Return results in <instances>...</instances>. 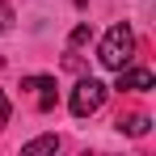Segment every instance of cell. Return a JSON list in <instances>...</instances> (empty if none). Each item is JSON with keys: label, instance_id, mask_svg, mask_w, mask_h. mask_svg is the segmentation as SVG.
I'll return each instance as SVG.
<instances>
[{"label": "cell", "instance_id": "obj_2", "mask_svg": "<svg viewBox=\"0 0 156 156\" xmlns=\"http://www.w3.org/2000/svg\"><path fill=\"white\" fill-rule=\"evenodd\" d=\"M105 93H110V89H105L101 80L84 76L76 89H72V114H76V118H89V114H97V110L105 105Z\"/></svg>", "mask_w": 156, "mask_h": 156}, {"label": "cell", "instance_id": "obj_9", "mask_svg": "<svg viewBox=\"0 0 156 156\" xmlns=\"http://www.w3.org/2000/svg\"><path fill=\"white\" fill-rule=\"evenodd\" d=\"M9 114H13V110H9V97H4V93H0V127H4V122H9Z\"/></svg>", "mask_w": 156, "mask_h": 156}, {"label": "cell", "instance_id": "obj_3", "mask_svg": "<svg viewBox=\"0 0 156 156\" xmlns=\"http://www.w3.org/2000/svg\"><path fill=\"white\" fill-rule=\"evenodd\" d=\"M21 89H30L34 93V101H38V110L47 114V110H55V76H26L21 80Z\"/></svg>", "mask_w": 156, "mask_h": 156}, {"label": "cell", "instance_id": "obj_8", "mask_svg": "<svg viewBox=\"0 0 156 156\" xmlns=\"http://www.w3.org/2000/svg\"><path fill=\"white\" fill-rule=\"evenodd\" d=\"M13 26V9H9V4H4V0H0V34H4V30Z\"/></svg>", "mask_w": 156, "mask_h": 156}, {"label": "cell", "instance_id": "obj_4", "mask_svg": "<svg viewBox=\"0 0 156 156\" xmlns=\"http://www.w3.org/2000/svg\"><path fill=\"white\" fill-rule=\"evenodd\" d=\"M156 80H152V72H148V68H127V63H122V68H118V84H114V89H152Z\"/></svg>", "mask_w": 156, "mask_h": 156}, {"label": "cell", "instance_id": "obj_5", "mask_svg": "<svg viewBox=\"0 0 156 156\" xmlns=\"http://www.w3.org/2000/svg\"><path fill=\"white\" fill-rule=\"evenodd\" d=\"M114 127L122 131V135H148L152 118H148V114H118V122H114Z\"/></svg>", "mask_w": 156, "mask_h": 156}, {"label": "cell", "instance_id": "obj_7", "mask_svg": "<svg viewBox=\"0 0 156 156\" xmlns=\"http://www.w3.org/2000/svg\"><path fill=\"white\" fill-rule=\"evenodd\" d=\"M89 38H93V30H89V26H76V30H72V38H68V47L80 51V47H89Z\"/></svg>", "mask_w": 156, "mask_h": 156}, {"label": "cell", "instance_id": "obj_6", "mask_svg": "<svg viewBox=\"0 0 156 156\" xmlns=\"http://www.w3.org/2000/svg\"><path fill=\"white\" fill-rule=\"evenodd\" d=\"M21 152H26V156H38V152H59V135H38V139H30Z\"/></svg>", "mask_w": 156, "mask_h": 156}, {"label": "cell", "instance_id": "obj_1", "mask_svg": "<svg viewBox=\"0 0 156 156\" xmlns=\"http://www.w3.org/2000/svg\"><path fill=\"white\" fill-rule=\"evenodd\" d=\"M131 55H135V30H131L127 21L110 26V30H105V38H101V47H97V59H101V68L118 72L122 63H131Z\"/></svg>", "mask_w": 156, "mask_h": 156}]
</instances>
